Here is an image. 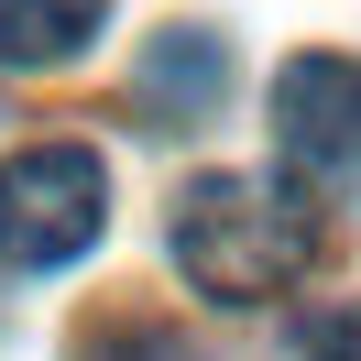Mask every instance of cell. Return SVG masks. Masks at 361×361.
<instances>
[{"label": "cell", "instance_id": "obj_7", "mask_svg": "<svg viewBox=\"0 0 361 361\" xmlns=\"http://www.w3.org/2000/svg\"><path fill=\"white\" fill-rule=\"evenodd\" d=\"M295 361H361V307H317L295 329Z\"/></svg>", "mask_w": 361, "mask_h": 361}, {"label": "cell", "instance_id": "obj_1", "mask_svg": "<svg viewBox=\"0 0 361 361\" xmlns=\"http://www.w3.org/2000/svg\"><path fill=\"white\" fill-rule=\"evenodd\" d=\"M176 274L219 307H263L317 263V208L274 176H197L176 197Z\"/></svg>", "mask_w": 361, "mask_h": 361}, {"label": "cell", "instance_id": "obj_3", "mask_svg": "<svg viewBox=\"0 0 361 361\" xmlns=\"http://www.w3.org/2000/svg\"><path fill=\"white\" fill-rule=\"evenodd\" d=\"M274 142L317 197H361V55H285Z\"/></svg>", "mask_w": 361, "mask_h": 361}, {"label": "cell", "instance_id": "obj_5", "mask_svg": "<svg viewBox=\"0 0 361 361\" xmlns=\"http://www.w3.org/2000/svg\"><path fill=\"white\" fill-rule=\"evenodd\" d=\"M110 23V0H0V66L44 77L66 55H88V33Z\"/></svg>", "mask_w": 361, "mask_h": 361}, {"label": "cell", "instance_id": "obj_4", "mask_svg": "<svg viewBox=\"0 0 361 361\" xmlns=\"http://www.w3.org/2000/svg\"><path fill=\"white\" fill-rule=\"evenodd\" d=\"M142 110H154V132H197L208 110H219V88H230V44L219 33H197V23H176V33H154L142 44Z\"/></svg>", "mask_w": 361, "mask_h": 361}, {"label": "cell", "instance_id": "obj_6", "mask_svg": "<svg viewBox=\"0 0 361 361\" xmlns=\"http://www.w3.org/2000/svg\"><path fill=\"white\" fill-rule=\"evenodd\" d=\"M77 361H208V350L164 317H99V329H77Z\"/></svg>", "mask_w": 361, "mask_h": 361}, {"label": "cell", "instance_id": "obj_2", "mask_svg": "<svg viewBox=\"0 0 361 361\" xmlns=\"http://www.w3.org/2000/svg\"><path fill=\"white\" fill-rule=\"evenodd\" d=\"M110 230V164L88 142H23L0 154V263L11 274H55Z\"/></svg>", "mask_w": 361, "mask_h": 361}]
</instances>
